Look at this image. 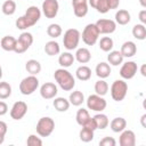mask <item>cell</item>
I'll return each mask as SVG.
<instances>
[{
    "label": "cell",
    "mask_w": 146,
    "mask_h": 146,
    "mask_svg": "<svg viewBox=\"0 0 146 146\" xmlns=\"http://www.w3.org/2000/svg\"><path fill=\"white\" fill-rule=\"evenodd\" d=\"M89 119H90V115H89L88 110H86V108H80V110H78L76 115H75V120H76V123H78L79 125L82 127Z\"/></svg>",
    "instance_id": "cell-35"
},
{
    "label": "cell",
    "mask_w": 146,
    "mask_h": 146,
    "mask_svg": "<svg viewBox=\"0 0 146 146\" xmlns=\"http://www.w3.org/2000/svg\"><path fill=\"white\" fill-rule=\"evenodd\" d=\"M27 113V105L23 100H18L14 103L11 110H10V116L13 120H22L25 114Z\"/></svg>",
    "instance_id": "cell-12"
},
{
    "label": "cell",
    "mask_w": 146,
    "mask_h": 146,
    "mask_svg": "<svg viewBox=\"0 0 146 146\" xmlns=\"http://www.w3.org/2000/svg\"><path fill=\"white\" fill-rule=\"evenodd\" d=\"M6 132H7V124H6V122L1 121V122H0V144L3 143Z\"/></svg>",
    "instance_id": "cell-44"
},
{
    "label": "cell",
    "mask_w": 146,
    "mask_h": 146,
    "mask_svg": "<svg viewBox=\"0 0 146 146\" xmlns=\"http://www.w3.org/2000/svg\"><path fill=\"white\" fill-rule=\"evenodd\" d=\"M138 19L140 21L141 24L146 25V9H143V10L139 11V14H138Z\"/></svg>",
    "instance_id": "cell-46"
},
{
    "label": "cell",
    "mask_w": 146,
    "mask_h": 146,
    "mask_svg": "<svg viewBox=\"0 0 146 146\" xmlns=\"http://www.w3.org/2000/svg\"><path fill=\"white\" fill-rule=\"evenodd\" d=\"M123 58H124L123 55L119 50H111L107 55V62L110 63V65H113V66H117L122 64Z\"/></svg>",
    "instance_id": "cell-24"
},
{
    "label": "cell",
    "mask_w": 146,
    "mask_h": 146,
    "mask_svg": "<svg viewBox=\"0 0 146 146\" xmlns=\"http://www.w3.org/2000/svg\"><path fill=\"white\" fill-rule=\"evenodd\" d=\"M54 78H55V81L57 82V84L64 91H71L75 87L74 76L72 75V73L70 71H67L64 67H60V68L56 70L55 73H54Z\"/></svg>",
    "instance_id": "cell-1"
},
{
    "label": "cell",
    "mask_w": 146,
    "mask_h": 146,
    "mask_svg": "<svg viewBox=\"0 0 146 146\" xmlns=\"http://www.w3.org/2000/svg\"><path fill=\"white\" fill-rule=\"evenodd\" d=\"M10 95H11V86L8 82L2 81L0 83V99H6L10 97Z\"/></svg>",
    "instance_id": "cell-39"
},
{
    "label": "cell",
    "mask_w": 146,
    "mask_h": 146,
    "mask_svg": "<svg viewBox=\"0 0 146 146\" xmlns=\"http://www.w3.org/2000/svg\"><path fill=\"white\" fill-rule=\"evenodd\" d=\"M94 132H95L94 130H90V129H88V128L82 127V129L80 130V133H79L80 140L83 141V143H89V141H91V140L94 139Z\"/></svg>",
    "instance_id": "cell-38"
},
{
    "label": "cell",
    "mask_w": 146,
    "mask_h": 146,
    "mask_svg": "<svg viewBox=\"0 0 146 146\" xmlns=\"http://www.w3.org/2000/svg\"><path fill=\"white\" fill-rule=\"evenodd\" d=\"M26 144L29 146H41L42 145V140L40 139V137H36L35 135H30L27 137Z\"/></svg>",
    "instance_id": "cell-41"
},
{
    "label": "cell",
    "mask_w": 146,
    "mask_h": 146,
    "mask_svg": "<svg viewBox=\"0 0 146 146\" xmlns=\"http://www.w3.org/2000/svg\"><path fill=\"white\" fill-rule=\"evenodd\" d=\"M138 71V66L133 60H128L125 63H122V66L120 68V75L123 80H130L132 79Z\"/></svg>",
    "instance_id": "cell-10"
},
{
    "label": "cell",
    "mask_w": 146,
    "mask_h": 146,
    "mask_svg": "<svg viewBox=\"0 0 146 146\" xmlns=\"http://www.w3.org/2000/svg\"><path fill=\"white\" fill-rule=\"evenodd\" d=\"M95 72H96V75L99 78V79H106L111 75V65L110 63H106V62H100L97 64L96 68H95Z\"/></svg>",
    "instance_id": "cell-17"
},
{
    "label": "cell",
    "mask_w": 146,
    "mask_h": 146,
    "mask_svg": "<svg viewBox=\"0 0 146 146\" xmlns=\"http://www.w3.org/2000/svg\"><path fill=\"white\" fill-rule=\"evenodd\" d=\"M99 35H100V33L98 31V27H97L96 23H91V24L86 25V27L82 31L81 38H82V41L87 46H94L98 41Z\"/></svg>",
    "instance_id": "cell-3"
},
{
    "label": "cell",
    "mask_w": 146,
    "mask_h": 146,
    "mask_svg": "<svg viewBox=\"0 0 146 146\" xmlns=\"http://www.w3.org/2000/svg\"><path fill=\"white\" fill-rule=\"evenodd\" d=\"M15 25H16V27H17L18 30H26V29L31 27V25H30V23H29L27 18H26L24 15H23V16H21V17H18V18L16 19Z\"/></svg>",
    "instance_id": "cell-40"
},
{
    "label": "cell",
    "mask_w": 146,
    "mask_h": 146,
    "mask_svg": "<svg viewBox=\"0 0 146 146\" xmlns=\"http://www.w3.org/2000/svg\"><path fill=\"white\" fill-rule=\"evenodd\" d=\"M139 3H140V6H141V7L146 8V0H139Z\"/></svg>",
    "instance_id": "cell-50"
},
{
    "label": "cell",
    "mask_w": 146,
    "mask_h": 146,
    "mask_svg": "<svg viewBox=\"0 0 146 146\" xmlns=\"http://www.w3.org/2000/svg\"><path fill=\"white\" fill-rule=\"evenodd\" d=\"M63 33V30H62V26L59 24H56V23H52L50 24L48 27H47V34L52 38V39H56L58 36H60Z\"/></svg>",
    "instance_id": "cell-34"
},
{
    "label": "cell",
    "mask_w": 146,
    "mask_h": 146,
    "mask_svg": "<svg viewBox=\"0 0 146 146\" xmlns=\"http://www.w3.org/2000/svg\"><path fill=\"white\" fill-rule=\"evenodd\" d=\"M140 124H141V127H143V128H145V129H146V113H145V114H143V115L140 116Z\"/></svg>",
    "instance_id": "cell-49"
},
{
    "label": "cell",
    "mask_w": 146,
    "mask_h": 146,
    "mask_svg": "<svg viewBox=\"0 0 146 146\" xmlns=\"http://www.w3.org/2000/svg\"><path fill=\"white\" fill-rule=\"evenodd\" d=\"M88 2L94 9H96L100 14H106L107 11H110L107 0H88Z\"/></svg>",
    "instance_id": "cell-25"
},
{
    "label": "cell",
    "mask_w": 146,
    "mask_h": 146,
    "mask_svg": "<svg viewBox=\"0 0 146 146\" xmlns=\"http://www.w3.org/2000/svg\"><path fill=\"white\" fill-rule=\"evenodd\" d=\"M35 129L40 137H49L55 130V121L49 116H43L39 119Z\"/></svg>",
    "instance_id": "cell-5"
},
{
    "label": "cell",
    "mask_w": 146,
    "mask_h": 146,
    "mask_svg": "<svg viewBox=\"0 0 146 146\" xmlns=\"http://www.w3.org/2000/svg\"><path fill=\"white\" fill-rule=\"evenodd\" d=\"M128 92V83L124 80H115L111 86V97L115 102H121Z\"/></svg>",
    "instance_id": "cell-4"
},
{
    "label": "cell",
    "mask_w": 146,
    "mask_h": 146,
    "mask_svg": "<svg viewBox=\"0 0 146 146\" xmlns=\"http://www.w3.org/2000/svg\"><path fill=\"white\" fill-rule=\"evenodd\" d=\"M88 0H72L73 13L76 17L82 18L88 14Z\"/></svg>",
    "instance_id": "cell-14"
},
{
    "label": "cell",
    "mask_w": 146,
    "mask_h": 146,
    "mask_svg": "<svg viewBox=\"0 0 146 146\" xmlns=\"http://www.w3.org/2000/svg\"><path fill=\"white\" fill-rule=\"evenodd\" d=\"M1 10L7 16L14 15L16 11V2L14 0H6L1 6Z\"/></svg>",
    "instance_id": "cell-33"
},
{
    "label": "cell",
    "mask_w": 146,
    "mask_h": 146,
    "mask_svg": "<svg viewBox=\"0 0 146 146\" xmlns=\"http://www.w3.org/2000/svg\"><path fill=\"white\" fill-rule=\"evenodd\" d=\"M39 88V80L36 75H29L24 78L19 83V91L22 95L29 96L32 95L36 89Z\"/></svg>",
    "instance_id": "cell-6"
},
{
    "label": "cell",
    "mask_w": 146,
    "mask_h": 146,
    "mask_svg": "<svg viewBox=\"0 0 146 146\" xmlns=\"http://www.w3.org/2000/svg\"><path fill=\"white\" fill-rule=\"evenodd\" d=\"M41 10L47 18H55L59 10V3L57 0H44L42 2Z\"/></svg>",
    "instance_id": "cell-9"
},
{
    "label": "cell",
    "mask_w": 146,
    "mask_h": 146,
    "mask_svg": "<svg viewBox=\"0 0 146 146\" xmlns=\"http://www.w3.org/2000/svg\"><path fill=\"white\" fill-rule=\"evenodd\" d=\"M33 43V36L30 32H23L18 39H17V43H16V48H15V52L16 54H23L25 52Z\"/></svg>",
    "instance_id": "cell-8"
},
{
    "label": "cell",
    "mask_w": 146,
    "mask_h": 146,
    "mask_svg": "<svg viewBox=\"0 0 146 146\" xmlns=\"http://www.w3.org/2000/svg\"><path fill=\"white\" fill-rule=\"evenodd\" d=\"M81 39V33L76 29H68L65 31L63 36V43L64 47L67 50H74L78 48L79 42Z\"/></svg>",
    "instance_id": "cell-2"
},
{
    "label": "cell",
    "mask_w": 146,
    "mask_h": 146,
    "mask_svg": "<svg viewBox=\"0 0 146 146\" xmlns=\"http://www.w3.org/2000/svg\"><path fill=\"white\" fill-rule=\"evenodd\" d=\"M82 127H84V128H88V129H90V130H96V129H98L97 128V123H96V121H95V119L94 117H90Z\"/></svg>",
    "instance_id": "cell-43"
},
{
    "label": "cell",
    "mask_w": 146,
    "mask_h": 146,
    "mask_svg": "<svg viewBox=\"0 0 146 146\" xmlns=\"http://www.w3.org/2000/svg\"><path fill=\"white\" fill-rule=\"evenodd\" d=\"M113 46H114V42L111 36H103L99 41V48L105 52H110L113 49Z\"/></svg>",
    "instance_id": "cell-36"
},
{
    "label": "cell",
    "mask_w": 146,
    "mask_h": 146,
    "mask_svg": "<svg viewBox=\"0 0 146 146\" xmlns=\"http://www.w3.org/2000/svg\"><path fill=\"white\" fill-rule=\"evenodd\" d=\"M75 76L80 81H88L91 78V68L87 65H81L75 71Z\"/></svg>",
    "instance_id": "cell-27"
},
{
    "label": "cell",
    "mask_w": 146,
    "mask_h": 146,
    "mask_svg": "<svg viewBox=\"0 0 146 146\" xmlns=\"http://www.w3.org/2000/svg\"><path fill=\"white\" fill-rule=\"evenodd\" d=\"M131 21V16L130 13L125 9H119L115 13V22L119 25H127L129 24V22Z\"/></svg>",
    "instance_id": "cell-22"
},
{
    "label": "cell",
    "mask_w": 146,
    "mask_h": 146,
    "mask_svg": "<svg viewBox=\"0 0 146 146\" xmlns=\"http://www.w3.org/2000/svg\"><path fill=\"white\" fill-rule=\"evenodd\" d=\"M74 56H75V59L80 64H87L91 59V54H90L88 48H79V49H76V52H75Z\"/></svg>",
    "instance_id": "cell-20"
},
{
    "label": "cell",
    "mask_w": 146,
    "mask_h": 146,
    "mask_svg": "<svg viewBox=\"0 0 146 146\" xmlns=\"http://www.w3.org/2000/svg\"><path fill=\"white\" fill-rule=\"evenodd\" d=\"M94 119H95V121H96V123H97V128L100 129V130L106 129V128L108 127V124H110V120H108L107 115L103 114L102 112H99L98 114H96V115L94 116Z\"/></svg>",
    "instance_id": "cell-32"
},
{
    "label": "cell",
    "mask_w": 146,
    "mask_h": 146,
    "mask_svg": "<svg viewBox=\"0 0 146 146\" xmlns=\"http://www.w3.org/2000/svg\"><path fill=\"white\" fill-rule=\"evenodd\" d=\"M139 72H140V74H141L144 78H146V63H145V64H143V65L140 66Z\"/></svg>",
    "instance_id": "cell-48"
},
{
    "label": "cell",
    "mask_w": 146,
    "mask_h": 146,
    "mask_svg": "<svg viewBox=\"0 0 146 146\" xmlns=\"http://www.w3.org/2000/svg\"><path fill=\"white\" fill-rule=\"evenodd\" d=\"M96 25L100 34H111L116 30V22L113 19L100 18L96 22Z\"/></svg>",
    "instance_id": "cell-11"
},
{
    "label": "cell",
    "mask_w": 146,
    "mask_h": 146,
    "mask_svg": "<svg viewBox=\"0 0 146 146\" xmlns=\"http://www.w3.org/2000/svg\"><path fill=\"white\" fill-rule=\"evenodd\" d=\"M52 105L55 107L56 111L58 112H66L68 108H70V100L64 98V97H55L54 98V102H52Z\"/></svg>",
    "instance_id": "cell-23"
},
{
    "label": "cell",
    "mask_w": 146,
    "mask_h": 146,
    "mask_svg": "<svg viewBox=\"0 0 146 146\" xmlns=\"http://www.w3.org/2000/svg\"><path fill=\"white\" fill-rule=\"evenodd\" d=\"M24 16L27 18L30 25L33 26V25H35V24L39 22V19L41 18V10H40L36 6H30V7L26 9Z\"/></svg>",
    "instance_id": "cell-16"
},
{
    "label": "cell",
    "mask_w": 146,
    "mask_h": 146,
    "mask_svg": "<svg viewBox=\"0 0 146 146\" xmlns=\"http://www.w3.org/2000/svg\"><path fill=\"white\" fill-rule=\"evenodd\" d=\"M107 5H108L110 10L111 9H116L120 5V0H107Z\"/></svg>",
    "instance_id": "cell-45"
},
{
    "label": "cell",
    "mask_w": 146,
    "mask_h": 146,
    "mask_svg": "<svg viewBox=\"0 0 146 146\" xmlns=\"http://www.w3.org/2000/svg\"><path fill=\"white\" fill-rule=\"evenodd\" d=\"M143 107H144V110H146V98L143 100Z\"/></svg>",
    "instance_id": "cell-51"
},
{
    "label": "cell",
    "mask_w": 146,
    "mask_h": 146,
    "mask_svg": "<svg viewBox=\"0 0 146 146\" xmlns=\"http://www.w3.org/2000/svg\"><path fill=\"white\" fill-rule=\"evenodd\" d=\"M120 51L123 55V57L130 58V57H132V56L136 55V52H137V46H136V43L133 41H125L121 46Z\"/></svg>",
    "instance_id": "cell-18"
},
{
    "label": "cell",
    "mask_w": 146,
    "mask_h": 146,
    "mask_svg": "<svg viewBox=\"0 0 146 146\" xmlns=\"http://www.w3.org/2000/svg\"><path fill=\"white\" fill-rule=\"evenodd\" d=\"M99 145L100 146H115L116 141L113 137H104L103 139L99 140Z\"/></svg>",
    "instance_id": "cell-42"
},
{
    "label": "cell",
    "mask_w": 146,
    "mask_h": 146,
    "mask_svg": "<svg viewBox=\"0 0 146 146\" xmlns=\"http://www.w3.org/2000/svg\"><path fill=\"white\" fill-rule=\"evenodd\" d=\"M44 52L48 56H56V55H58L60 52L59 43L57 41H55V40L46 42V44H44Z\"/></svg>",
    "instance_id": "cell-28"
},
{
    "label": "cell",
    "mask_w": 146,
    "mask_h": 146,
    "mask_svg": "<svg viewBox=\"0 0 146 146\" xmlns=\"http://www.w3.org/2000/svg\"><path fill=\"white\" fill-rule=\"evenodd\" d=\"M16 43H17V39H15L13 35H5L0 41L1 48L6 51H15Z\"/></svg>",
    "instance_id": "cell-19"
},
{
    "label": "cell",
    "mask_w": 146,
    "mask_h": 146,
    "mask_svg": "<svg viewBox=\"0 0 146 146\" xmlns=\"http://www.w3.org/2000/svg\"><path fill=\"white\" fill-rule=\"evenodd\" d=\"M25 68L31 75H38L41 72V64L36 59H29L25 64Z\"/></svg>",
    "instance_id": "cell-29"
},
{
    "label": "cell",
    "mask_w": 146,
    "mask_h": 146,
    "mask_svg": "<svg viewBox=\"0 0 146 146\" xmlns=\"http://www.w3.org/2000/svg\"><path fill=\"white\" fill-rule=\"evenodd\" d=\"M95 91L97 95H100V96H105L108 91V83L104 80V79H100L98 81H96L95 83Z\"/></svg>",
    "instance_id": "cell-37"
},
{
    "label": "cell",
    "mask_w": 146,
    "mask_h": 146,
    "mask_svg": "<svg viewBox=\"0 0 146 146\" xmlns=\"http://www.w3.org/2000/svg\"><path fill=\"white\" fill-rule=\"evenodd\" d=\"M68 100H70L71 105H73V106H80L84 102V95L80 90H74V91H72L70 94Z\"/></svg>",
    "instance_id": "cell-30"
},
{
    "label": "cell",
    "mask_w": 146,
    "mask_h": 146,
    "mask_svg": "<svg viewBox=\"0 0 146 146\" xmlns=\"http://www.w3.org/2000/svg\"><path fill=\"white\" fill-rule=\"evenodd\" d=\"M74 60H75V56H73L71 52H63V54H60L59 55V57H58V64L62 66V67H64V68H67V67H70L73 63H74Z\"/></svg>",
    "instance_id": "cell-26"
},
{
    "label": "cell",
    "mask_w": 146,
    "mask_h": 146,
    "mask_svg": "<svg viewBox=\"0 0 146 146\" xmlns=\"http://www.w3.org/2000/svg\"><path fill=\"white\" fill-rule=\"evenodd\" d=\"M120 146H135L136 145V135L132 130L124 129L119 138Z\"/></svg>",
    "instance_id": "cell-15"
},
{
    "label": "cell",
    "mask_w": 146,
    "mask_h": 146,
    "mask_svg": "<svg viewBox=\"0 0 146 146\" xmlns=\"http://www.w3.org/2000/svg\"><path fill=\"white\" fill-rule=\"evenodd\" d=\"M57 86L52 82H46L40 87V95L43 99H52L57 96Z\"/></svg>",
    "instance_id": "cell-13"
},
{
    "label": "cell",
    "mask_w": 146,
    "mask_h": 146,
    "mask_svg": "<svg viewBox=\"0 0 146 146\" xmlns=\"http://www.w3.org/2000/svg\"><path fill=\"white\" fill-rule=\"evenodd\" d=\"M8 112V105L3 102V99L0 102V115L2 116V115H5L6 113Z\"/></svg>",
    "instance_id": "cell-47"
},
{
    "label": "cell",
    "mask_w": 146,
    "mask_h": 146,
    "mask_svg": "<svg viewBox=\"0 0 146 146\" xmlns=\"http://www.w3.org/2000/svg\"><path fill=\"white\" fill-rule=\"evenodd\" d=\"M110 128L113 132H122L127 128V121L124 117H114L110 122Z\"/></svg>",
    "instance_id": "cell-21"
},
{
    "label": "cell",
    "mask_w": 146,
    "mask_h": 146,
    "mask_svg": "<svg viewBox=\"0 0 146 146\" xmlns=\"http://www.w3.org/2000/svg\"><path fill=\"white\" fill-rule=\"evenodd\" d=\"M86 102H87V107L95 112H103L107 106V103H106L104 96H100L97 94L90 95Z\"/></svg>",
    "instance_id": "cell-7"
},
{
    "label": "cell",
    "mask_w": 146,
    "mask_h": 146,
    "mask_svg": "<svg viewBox=\"0 0 146 146\" xmlns=\"http://www.w3.org/2000/svg\"><path fill=\"white\" fill-rule=\"evenodd\" d=\"M132 35L137 40H145L146 39V25L144 24H136L132 27Z\"/></svg>",
    "instance_id": "cell-31"
}]
</instances>
